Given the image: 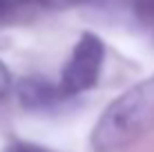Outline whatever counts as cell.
Masks as SVG:
<instances>
[{
	"mask_svg": "<svg viewBox=\"0 0 154 152\" xmlns=\"http://www.w3.org/2000/svg\"><path fill=\"white\" fill-rule=\"evenodd\" d=\"M154 128V76L116 96L92 130L96 152H121Z\"/></svg>",
	"mask_w": 154,
	"mask_h": 152,
	"instance_id": "obj_1",
	"label": "cell"
},
{
	"mask_svg": "<svg viewBox=\"0 0 154 152\" xmlns=\"http://www.w3.org/2000/svg\"><path fill=\"white\" fill-rule=\"evenodd\" d=\"M103 60H105L103 40L89 31L83 34L74 47L72 56L67 58L65 67H63L60 83H58L60 94L65 98H72L94 87V83L100 76V70H103Z\"/></svg>",
	"mask_w": 154,
	"mask_h": 152,
	"instance_id": "obj_2",
	"label": "cell"
},
{
	"mask_svg": "<svg viewBox=\"0 0 154 152\" xmlns=\"http://www.w3.org/2000/svg\"><path fill=\"white\" fill-rule=\"evenodd\" d=\"M16 94H18L20 103L29 110H49L56 103L65 101V96L60 94V87L51 85L49 81H45L42 76H29L16 85Z\"/></svg>",
	"mask_w": 154,
	"mask_h": 152,
	"instance_id": "obj_3",
	"label": "cell"
},
{
	"mask_svg": "<svg viewBox=\"0 0 154 152\" xmlns=\"http://www.w3.org/2000/svg\"><path fill=\"white\" fill-rule=\"evenodd\" d=\"M36 0H0V27L20 23L31 14Z\"/></svg>",
	"mask_w": 154,
	"mask_h": 152,
	"instance_id": "obj_4",
	"label": "cell"
},
{
	"mask_svg": "<svg viewBox=\"0 0 154 152\" xmlns=\"http://www.w3.org/2000/svg\"><path fill=\"white\" fill-rule=\"evenodd\" d=\"M132 11L136 23L150 36H154V0H132Z\"/></svg>",
	"mask_w": 154,
	"mask_h": 152,
	"instance_id": "obj_5",
	"label": "cell"
},
{
	"mask_svg": "<svg viewBox=\"0 0 154 152\" xmlns=\"http://www.w3.org/2000/svg\"><path fill=\"white\" fill-rule=\"evenodd\" d=\"M9 90H11V74H9L7 65L0 60V101L9 94Z\"/></svg>",
	"mask_w": 154,
	"mask_h": 152,
	"instance_id": "obj_6",
	"label": "cell"
},
{
	"mask_svg": "<svg viewBox=\"0 0 154 152\" xmlns=\"http://www.w3.org/2000/svg\"><path fill=\"white\" fill-rule=\"evenodd\" d=\"M78 0H36V5H42V7H49V9H63V7H69V5H76Z\"/></svg>",
	"mask_w": 154,
	"mask_h": 152,
	"instance_id": "obj_7",
	"label": "cell"
},
{
	"mask_svg": "<svg viewBox=\"0 0 154 152\" xmlns=\"http://www.w3.org/2000/svg\"><path fill=\"white\" fill-rule=\"evenodd\" d=\"M7 152H47V150L38 148V145H31V143H14L11 148H7Z\"/></svg>",
	"mask_w": 154,
	"mask_h": 152,
	"instance_id": "obj_8",
	"label": "cell"
}]
</instances>
